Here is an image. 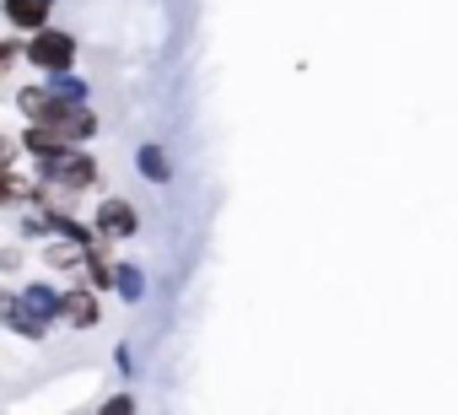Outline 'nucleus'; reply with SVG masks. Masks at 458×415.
<instances>
[{"label": "nucleus", "instance_id": "1", "mask_svg": "<svg viewBox=\"0 0 458 415\" xmlns=\"http://www.w3.org/2000/svg\"><path fill=\"white\" fill-rule=\"evenodd\" d=\"M17 108H22V119L28 124H55V130H65L76 146H87V140H98V114H92V103H71V97H60L49 81H22L17 87Z\"/></svg>", "mask_w": 458, "mask_h": 415}, {"label": "nucleus", "instance_id": "2", "mask_svg": "<svg viewBox=\"0 0 458 415\" xmlns=\"http://www.w3.org/2000/svg\"><path fill=\"white\" fill-rule=\"evenodd\" d=\"M33 183H44V189L60 194V199L98 194V189H103V162H98L87 146H76V151H65V157H55V162H33Z\"/></svg>", "mask_w": 458, "mask_h": 415}, {"label": "nucleus", "instance_id": "3", "mask_svg": "<svg viewBox=\"0 0 458 415\" xmlns=\"http://www.w3.org/2000/svg\"><path fill=\"white\" fill-rule=\"evenodd\" d=\"M76 55H81V44H76L65 28H55V22L22 38V60H28L38 76H71V71H76Z\"/></svg>", "mask_w": 458, "mask_h": 415}, {"label": "nucleus", "instance_id": "4", "mask_svg": "<svg viewBox=\"0 0 458 415\" xmlns=\"http://www.w3.org/2000/svg\"><path fill=\"white\" fill-rule=\"evenodd\" d=\"M92 233H98V243H130L135 233H140V211L124 199V194H103L98 199V211H92Z\"/></svg>", "mask_w": 458, "mask_h": 415}, {"label": "nucleus", "instance_id": "5", "mask_svg": "<svg viewBox=\"0 0 458 415\" xmlns=\"http://www.w3.org/2000/svg\"><path fill=\"white\" fill-rule=\"evenodd\" d=\"M60 324H71V329H98V324H103V292H92L87 281L60 286Z\"/></svg>", "mask_w": 458, "mask_h": 415}, {"label": "nucleus", "instance_id": "6", "mask_svg": "<svg viewBox=\"0 0 458 415\" xmlns=\"http://www.w3.org/2000/svg\"><path fill=\"white\" fill-rule=\"evenodd\" d=\"M0 324H6L17 340H49V329H55V324H44V318L22 302V292H12V286H0Z\"/></svg>", "mask_w": 458, "mask_h": 415}, {"label": "nucleus", "instance_id": "7", "mask_svg": "<svg viewBox=\"0 0 458 415\" xmlns=\"http://www.w3.org/2000/svg\"><path fill=\"white\" fill-rule=\"evenodd\" d=\"M17 140H22V151H28L33 162H55V157H65V151H76V140H71L65 130H55V124H28Z\"/></svg>", "mask_w": 458, "mask_h": 415}, {"label": "nucleus", "instance_id": "8", "mask_svg": "<svg viewBox=\"0 0 458 415\" xmlns=\"http://www.w3.org/2000/svg\"><path fill=\"white\" fill-rule=\"evenodd\" d=\"M55 6L60 0H0V17H6L17 33H38V28H49Z\"/></svg>", "mask_w": 458, "mask_h": 415}, {"label": "nucleus", "instance_id": "9", "mask_svg": "<svg viewBox=\"0 0 458 415\" xmlns=\"http://www.w3.org/2000/svg\"><path fill=\"white\" fill-rule=\"evenodd\" d=\"M81 281H87L92 292H114V249H108V243H92V249L81 254Z\"/></svg>", "mask_w": 458, "mask_h": 415}, {"label": "nucleus", "instance_id": "10", "mask_svg": "<svg viewBox=\"0 0 458 415\" xmlns=\"http://www.w3.org/2000/svg\"><path fill=\"white\" fill-rule=\"evenodd\" d=\"M135 173L146 178V183H157V189H167L173 183V157L157 146V140H146L140 151H135Z\"/></svg>", "mask_w": 458, "mask_h": 415}, {"label": "nucleus", "instance_id": "11", "mask_svg": "<svg viewBox=\"0 0 458 415\" xmlns=\"http://www.w3.org/2000/svg\"><path fill=\"white\" fill-rule=\"evenodd\" d=\"M114 297L119 302H146V270L140 265H130V259H114Z\"/></svg>", "mask_w": 458, "mask_h": 415}, {"label": "nucleus", "instance_id": "12", "mask_svg": "<svg viewBox=\"0 0 458 415\" xmlns=\"http://www.w3.org/2000/svg\"><path fill=\"white\" fill-rule=\"evenodd\" d=\"M81 254H87V249H76V243H65V238H49V249H44V265H49L55 275H71V281H81Z\"/></svg>", "mask_w": 458, "mask_h": 415}, {"label": "nucleus", "instance_id": "13", "mask_svg": "<svg viewBox=\"0 0 458 415\" xmlns=\"http://www.w3.org/2000/svg\"><path fill=\"white\" fill-rule=\"evenodd\" d=\"M22 302H28L44 324H60V286H49V281H28V286H22Z\"/></svg>", "mask_w": 458, "mask_h": 415}, {"label": "nucleus", "instance_id": "14", "mask_svg": "<svg viewBox=\"0 0 458 415\" xmlns=\"http://www.w3.org/2000/svg\"><path fill=\"white\" fill-rule=\"evenodd\" d=\"M28 183L33 178H22L12 162H0V211H6V205H28Z\"/></svg>", "mask_w": 458, "mask_h": 415}, {"label": "nucleus", "instance_id": "15", "mask_svg": "<svg viewBox=\"0 0 458 415\" xmlns=\"http://www.w3.org/2000/svg\"><path fill=\"white\" fill-rule=\"evenodd\" d=\"M98 415H135V394H124V388H119V394H108V399L98 404Z\"/></svg>", "mask_w": 458, "mask_h": 415}, {"label": "nucleus", "instance_id": "16", "mask_svg": "<svg viewBox=\"0 0 458 415\" xmlns=\"http://www.w3.org/2000/svg\"><path fill=\"white\" fill-rule=\"evenodd\" d=\"M17 60H22V38H0V76L17 71Z\"/></svg>", "mask_w": 458, "mask_h": 415}, {"label": "nucleus", "instance_id": "17", "mask_svg": "<svg viewBox=\"0 0 458 415\" xmlns=\"http://www.w3.org/2000/svg\"><path fill=\"white\" fill-rule=\"evenodd\" d=\"M0 270L17 275V270H22V249H0Z\"/></svg>", "mask_w": 458, "mask_h": 415}, {"label": "nucleus", "instance_id": "18", "mask_svg": "<svg viewBox=\"0 0 458 415\" xmlns=\"http://www.w3.org/2000/svg\"><path fill=\"white\" fill-rule=\"evenodd\" d=\"M92 415H98V410H92Z\"/></svg>", "mask_w": 458, "mask_h": 415}]
</instances>
